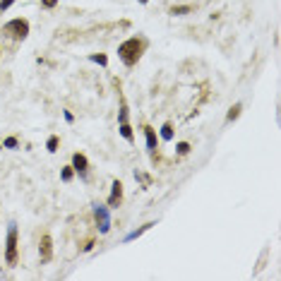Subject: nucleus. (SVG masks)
Listing matches in <instances>:
<instances>
[{
	"label": "nucleus",
	"instance_id": "f257e3e1",
	"mask_svg": "<svg viewBox=\"0 0 281 281\" xmlns=\"http://www.w3.org/2000/svg\"><path fill=\"white\" fill-rule=\"evenodd\" d=\"M147 46H149V41H147V38L132 36V38H128V41H123V43H120V48H118V58L123 60V65H125V68H132V65H137V63H140V58L144 56Z\"/></svg>",
	"mask_w": 281,
	"mask_h": 281
},
{
	"label": "nucleus",
	"instance_id": "f03ea898",
	"mask_svg": "<svg viewBox=\"0 0 281 281\" xmlns=\"http://www.w3.org/2000/svg\"><path fill=\"white\" fill-rule=\"evenodd\" d=\"M19 231H17V224H10L7 226V238H5V262L7 267H17V247H19Z\"/></svg>",
	"mask_w": 281,
	"mask_h": 281
},
{
	"label": "nucleus",
	"instance_id": "7ed1b4c3",
	"mask_svg": "<svg viewBox=\"0 0 281 281\" xmlns=\"http://www.w3.org/2000/svg\"><path fill=\"white\" fill-rule=\"evenodd\" d=\"M2 32L7 34V36H12V38H17V41H24V38L29 36V22L27 19H10L5 27H2Z\"/></svg>",
	"mask_w": 281,
	"mask_h": 281
},
{
	"label": "nucleus",
	"instance_id": "20e7f679",
	"mask_svg": "<svg viewBox=\"0 0 281 281\" xmlns=\"http://www.w3.org/2000/svg\"><path fill=\"white\" fill-rule=\"evenodd\" d=\"M94 219H96V228L99 233H108L111 231V214H108V207L106 205H94Z\"/></svg>",
	"mask_w": 281,
	"mask_h": 281
},
{
	"label": "nucleus",
	"instance_id": "39448f33",
	"mask_svg": "<svg viewBox=\"0 0 281 281\" xmlns=\"http://www.w3.org/2000/svg\"><path fill=\"white\" fill-rule=\"evenodd\" d=\"M51 257H53V241L48 233H43L38 241V260H41V264H46Z\"/></svg>",
	"mask_w": 281,
	"mask_h": 281
},
{
	"label": "nucleus",
	"instance_id": "423d86ee",
	"mask_svg": "<svg viewBox=\"0 0 281 281\" xmlns=\"http://www.w3.org/2000/svg\"><path fill=\"white\" fill-rule=\"evenodd\" d=\"M123 183L120 180H113L111 185V195H108V200H106V207H120L123 205Z\"/></svg>",
	"mask_w": 281,
	"mask_h": 281
},
{
	"label": "nucleus",
	"instance_id": "0eeeda50",
	"mask_svg": "<svg viewBox=\"0 0 281 281\" xmlns=\"http://www.w3.org/2000/svg\"><path fill=\"white\" fill-rule=\"evenodd\" d=\"M72 169H75V173H79L82 178H87V169H89V161H87V156L82 154V151H77V154H72V164H70Z\"/></svg>",
	"mask_w": 281,
	"mask_h": 281
},
{
	"label": "nucleus",
	"instance_id": "6e6552de",
	"mask_svg": "<svg viewBox=\"0 0 281 281\" xmlns=\"http://www.w3.org/2000/svg\"><path fill=\"white\" fill-rule=\"evenodd\" d=\"M142 130H144V140H147V149L156 151V147H159V137H156V132L151 130L149 125H144Z\"/></svg>",
	"mask_w": 281,
	"mask_h": 281
},
{
	"label": "nucleus",
	"instance_id": "1a4fd4ad",
	"mask_svg": "<svg viewBox=\"0 0 281 281\" xmlns=\"http://www.w3.org/2000/svg\"><path fill=\"white\" fill-rule=\"evenodd\" d=\"M154 226H156V221H149V224L140 226L137 231H132V233H128V236H125V243H130V241H135V238H140L142 233H147V231H149V228H154Z\"/></svg>",
	"mask_w": 281,
	"mask_h": 281
},
{
	"label": "nucleus",
	"instance_id": "9d476101",
	"mask_svg": "<svg viewBox=\"0 0 281 281\" xmlns=\"http://www.w3.org/2000/svg\"><path fill=\"white\" fill-rule=\"evenodd\" d=\"M89 60L96 63V65H101V68H108V56L106 53H94V56H89Z\"/></svg>",
	"mask_w": 281,
	"mask_h": 281
},
{
	"label": "nucleus",
	"instance_id": "9b49d317",
	"mask_svg": "<svg viewBox=\"0 0 281 281\" xmlns=\"http://www.w3.org/2000/svg\"><path fill=\"white\" fill-rule=\"evenodd\" d=\"M241 111H243V106H241V104H233V106H231V111H228V115H226V120H228V123H233V120L241 115Z\"/></svg>",
	"mask_w": 281,
	"mask_h": 281
},
{
	"label": "nucleus",
	"instance_id": "f8f14e48",
	"mask_svg": "<svg viewBox=\"0 0 281 281\" xmlns=\"http://www.w3.org/2000/svg\"><path fill=\"white\" fill-rule=\"evenodd\" d=\"M120 135H123V137H125V140H128V142H135V135H132V128L130 125H128V123H120Z\"/></svg>",
	"mask_w": 281,
	"mask_h": 281
},
{
	"label": "nucleus",
	"instance_id": "ddd939ff",
	"mask_svg": "<svg viewBox=\"0 0 281 281\" xmlns=\"http://www.w3.org/2000/svg\"><path fill=\"white\" fill-rule=\"evenodd\" d=\"M161 140H164V142L173 140V125H171V123H164V128H161Z\"/></svg>",
	"mask_w": 281,
	"mask_h": 281
},
{
	"label": "nucleus",
	"instance_id": "4468645a",
	"mask_svg": "<svg viewBox=\"0 0 281 281\" xmlns=\"http://www.w3.org/2000/svg\"><path fill=\"white\" fill-rule=\"evenodd\" d=\"M128 115H130V111H128V104L123 101V104H120V113H118V125H120V123H128Z\"/></svg>",
	"mask_w": 281,
	"mask_h": 281
},
{
	"label": "nucleus",
	"instance_id": "2eb2a0df",
	"mask_svg": "<svg viewBox=\"0 0 281 281\" xmlns=\"http://www.w3.org/2000/svg\"><path fill=\"white\" fill-rule=\"evenodd\" d=\"M192 7H187V5H176V7H171V15H176V17H180V15H187Z\"/></svg>",
	"mask_w": 281,
	"mask_h": 281
},
{
	"label": "nucleus",
	"instance_id": "dca6fc26",
	"mask_svg": "<svg viewBox=\"0 0 281 281\" xmlns=\"http://www.w3.org/2000/svg\"><path fill=\"white\" fill-rule=\"evenodd\" d=\"M60 178H63L65 183H68V180H72V178H75V169H72V166H65V169L60 171Z\"/></svg>",
	"mask_w": 281,
	"mask_h": 281
},
{
	"label": "nucleus",
	"instance_id": "f3484780",
	"mask_svg": "<svg viewBox=\"0 0 281 281\" xmlns=\"http://www.w3.org/2000/svg\"><path fill=\"white\" fill-rule=\"evenodd\" d=\"M135 178H137L140 183H144V185H151V176L142 173V171H135Z\"/></svg>",
	"mask_w": 281,
	"mask_h": 281
},
{
	"label": "nucleus",
	"instance_id": "a211bd4d",
	"mask_svg": "<svg viewBox=\"0 0 281 281\" xmlns=\"http://www.w3.org/2000/svg\"><path fill=\"white\" fill-rule=\"evenodd\" d=\"M46 149H48V151H58V137H56V135H51V137H48Z\"/></svg>",
	"mask_w": 281,
	"mask_h": 281
},
{
	"label": "nucleus",
	"instance_id": "6ab92c4d",
	"mask_svg": "<svg viewBox=\"0 0 281 281\" xmlns=\"http://www.w3.org/2000/svg\"><path fill=\"white\" fill-rule=\"evenodd\" d=\"M17 137H5V142H2V147H7V149H17Z\"/></svg>",
	"mask_w": 281,
	"mask_h": 281
},
{
	"label": "nucleus",
	"instance_id": "aec40b11",
	"mask_svg": "<svg viewBox=\"0 0 281 281\" xmlns=\"http://www.w3.org/2000/svg\"><path fill=\"white\" fill-rule=\"evenodd\" d=\"M176 151H178V154L183 156V154H187V151H190V144H187V142H178V147H176Z\"/></svg>",
	"mask_w": 281,
	"mask_h": 281
},
{
	"label": "nucleus",
	"instance_id": "412c9836",
	"mask_svg": "<svg viewBox=\"0 0 281 281\" xmlns=\"http://www.w3.org/2000/svg\"><path fill=\"white\" fill-rule=\"evenodd\" d=\"M12 2H15V0H0V12H7Z\"/></svg>",
	"mask_w": 281,
	"mask_h": 281
},
{
	"label": "nucleus",
	"instance_id": "4be33fe9",
	"mask_svg": "<svg viewBox=\"0 0 281 281\" xmlns=\"http://www.w3.org/2000/svg\"><path fill=\"white\" fill-rule=\"evenodd\" d=\"M43 2V7H56L58 5V0H41Z\"/></svg>",
	"mask_w": 281,
	"mask_h": 281
},
{
	"label": "nucleus",
	"instance_id": "5701e85b",
	"mask_svg": "<svg viewBox=\"0 0 281 281\" xmlns=\"http://www.w3.org/2000/svg\"><path fill=\"white\" fill-rule=\"evenodd\" d=\"M65 120H68V123H72V120H75V115H72L70 111H65Z\"/></svg>",
	"mask_w": 281,
	"mask_h": 281
},
{
	"label": "nucleus",
	"instance_id": "b1692460",
	"mask_svg": "<svg viewBox=\"0 0 281 281\" xmlns=\"http://www.w3.org/2000/svg\"><path fill=\"white\" fill-rule=\"evenodd\" d=\"M137 2H140V5H147V2H149V0H137Z\"/></svg>",
	"mask_w": 281,
	"mask_h": 281
}]
</instances>
